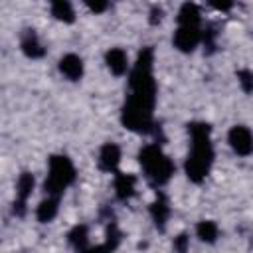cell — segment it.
Masks as SVG:
<instances>
[{
    "mask_svg": "<svg viewBox=\"0 0 253 253\" xmlns=\"http://www.w3.org/2000/svg\"><path fill=\"white\" fill-rule=\"evenodd\" d=\"M51 14L55 20L65 24H71L75 20V12L69 0H51Z\"/></svg>",
    "mask_w": 253,
    "mask_h": 253,
    "instance_id": "15",
    "label": "cell"
},
{
    "mask_svg": "<svg viewBox=\"0 0 253 253\" xmlns=\"http://www.w3.org/2000/svg\"><path fill=\"white\" fill-rule=\"evenodd\" d=\"M154 101L156 89H130V95L121 113L123 125L134 132H150Z\"/></svg>",
    "mask_w": 253,
    "mask_h": 253,
    "instance_id": "2",
    "label": "cell"
},
{
    "mask_svg": "<svg viewBox=\"0 0 253 253\" xmlns=\"http://www.w3.org/2000/svg\"><path fill=\"white\" fill-rule=\"evenodd\" d=\"M200 8L194 2H186L182 4L180 12H178V26H200Z\"/></svg>",
    "mask_w": 253,
    "mask_h": 253,
    "instance_id": "12",
    "label": "cell"
},
{
    "mask_svg": "<svg viewBox=\"0 0 253 253\" xmlns=\"http://www.w3.org/2000/svg\"><path fill=\"white\" fill-rule=\"evenodd\" d=\"M186 239H188L186 235H180V237H178V241L174 243V247H176V249H180V251H184V249H186Z\"/></svg>",
    "mask_w": 253,
    "mask_h": 253,
    "instance_id": "23",
    "label": "cell"
},
{
    "mask_svg": "<svg viewBox=\"0 0 253 253\" xmlns=\"http://www.w3.org/2000/svg\"><path fill=\"white\" fill-rule=\"evenodd\" d=\"M119 162H121V148L113 142H107L99 152V168L105 172H117Z\"/></svg>",
    "mask_w": 253,
    "mask_h": 253,
    "instance_id": "7",
    "label": "cell"
},
{
    "mask_svg": "<svg viewBox=\"0 0 253 253\" xmlns=\"http://www.w3.org/2000/svg\"><path fill=\"white\" fill-rule=\"evenodd\" d=\"M119 239H121V233H119L117 225H115V223H111V225L107 227V243H105L101 249H117Z\"/></svg>",
    "mask_w": 253,
    "mask_h": 253,
    "instance_id": "19",
    "label": "cell"
},
{
    "mask_svg": "<svg viewBox=\"0 0 253 253\" xmlns=\"http://www.w3.org/2000/svg\"><path fill=\"white\" fill-rule=\"evenodd\" d=\"M138 162H140L146 178L156 186L166 184L170 180V176L174 174L172 160L162 152V148L158 144H146L138 152Z\"/></svg>",
    "mask_w": 253,
    "mask_h": 253,
    "instance_id": "3",
    "label": "cell"
},
{
    "mask_svg": "<svg viewBox=\"0 0 253 253\" xmlns=\"http://www.w3.org/2000/svg\"><path fill=\"white\" fill-rule=\"evenodd\" d=\"M237 79H239V85L245 93H251L253 91V73L249 69H241L237 73Z\"/></svg>",
    "mask_w": 253,
    "mask_h": 253,
    "instance_id": "20",
    "label": "cell"
},
{
    "mask_svg": "<svg viewBox=\"0 0 253 253\" xmlns=\"http://www.w3.org/2000/svg\"><path fill=\"white\" fill-rule=\"evenodd\" d=\"M192 136V148L186 158V174L192 182H202L211 170L213 164V146L210 140V125L206 123H192L188 125Z\"/></svg>",
    "mask_w": 253,
    "mask_h": 253,
    "instance_id": "1",
    "label": "cell"
},
{
    "mask_svg": "<svg viewBox=\"0 0 253 253\" xmlns=\"http://www.w3.org/2000/svg\"><path fill=\"white\" fill-rule=\"evenodd\" d=\"M215 10H221V12H227L231 6H233V2L235 0H208Z\"/></svg>",
    "mask_w": 253,
    "mask_h": 253,
    "instance_id": "22",
    "label": "cell"
},
{
    "mask_svg": "<svg viewBox=\"0 0 253 253\" xmlns=\"http://www.w3.org/2000/svg\"><path fill=\"white\" fill-rule=\"evenodd\" d=\"M69 243L75 247V249H87L89 247V243H87V237H89V233H87V227L85 225H75L71 231H69Z\"/></svg>",
    "mask_w": 253,
    "mask_h": 253,
    "instance_id": "18",
    "label": "cell"
},
{
    "mask_svg": "<svg viewBox=\"0 0 253 253\" xmlns=\"http://www.w3.org/2000/svg\"><path fill=\"white\" fill-rule=\"evenodd\" d=\"M83 2L93 14H101L109 8V0H83Z\"/></svg>",
    "mask_w": 253,
    "mask_h": 253,
    "instance_id": "21",
    "label": "cell"
},
{
    "mask_svg": "<svg viewBox=\"0 0 253 253\" xmlns=\"http://www.w3.org/2000/svg\"><path fill=\"white\" fill-rule=\"evenodd\" d=\"M150 213H152L154 223H156L160 229H164L166 219H168V215H170V206H168V202H166V198H164L162 194H158L156 200L152 202V206H150Z\"/></svg>",
    "mask_w": 253,
    "mask_h": 253,
    "instance_id": "11",
    "label": "cell"
},
{
    "mask_svg": "<svg viewBox=\"0 0 253 253\" xmlns=\"http://www.w3.org/2000/svg\"><path fill=\"white\" fill-rule=\"evenodd\" d=\"M196 233H198V237H200L202 241L213 243V241L217 239V225H215L213 221H210V219H204V221H200V223L196 225Z\"/></svg>",
    "mask_w": 253,
    "mask_h": 253,
    "instance_id": "17",
    "label": "cell"
},
{
    "mask_svg": "<svg viewBox=\"0 0 253 253\" xmlns=\"http://www.w3.org/2000/svg\"><path fill=\"white\" fill-rule=\"evenodd\" d=\"M200 42H202L200 26H178V30L174 34V45L180 51H186V53L194 51Z\"/></svg>",
    "mask_w": 253,
    "mask_h": 253,
    "instance_id": "6",
    "label": "cell"
},
{
    "mask_svg": "<svg viewBox=\"0 0 253 253\" xmlns=\"http://www.w3.org/2000/svg\"><path fill=\"white\" fill-rule=\"evenodd\" d=\"M105 63L109 67V71L113 75H123L128 67V59H126V53L121 49V47H113L107 51L105 55Z\"/></svg>",
    "mask_w": 253,
    "mask_h": 253,
    "instance_id": "9",
    "label": "cell"
},
{
    "mask_svg": "<svg viewBox=\"0 0 253 253\" xmlns=\"http://www.w3.org/2000/svg\"><path fill=\"white\" fill-rule=\"evenodd\" d=\"M134 188H136V178L132 174H123V172H117L115 174V192H117V198L119 200L132 198Z\"/></svg>",
    "mask_w": 253,
    "mask_h": 253,
    "instance_id": "10",
    "label": "cell"
},
{
    "mask_svg": "<svg viewBox=\"0 0 253 253\" xmlns=\"http://www.w3.org/2000/svg\"><path fill=\"white\" fill-rule=\"evenodd\" d=\"M59 71H61L67 79H71V81L81 79V75H83V61H81V57L75 55V53L63 55V57L59 59Z\"/></svg>",
    "mask_w": 253,
    "mask_h": 253,
    "instance_id": "8",
    "label": "cell"
},
{
    "mask_svg": "<svg viewBox=\"0 0 253 253\" xmlns=\"http://www.w3.org/2000/svg\"><path fill=\"white\" fill-rule=\"evenodd\" d=\"M22 51H24L28 57H32V59L42 57V55L45 53L42 42L38 40V36H36L34 32H26V34H24V38H22Z\"/></svg>",
    "mask_w": 253,
    "mask_h": 253,
    "instance_id": "13",
    "label": "cell"
},
{
    "mask_svg": "<svg viewBox=\"0 0 253 253\" xmlns=\"http://www.w3.org/2000/svg\"><path fill=\"white\" fill-rule=\"evenodd\" d=\"M227 142L233 148V152L239 156H247L253 152V134L247 126H241V125L233 126L227 134Z\"/></svg>",
    "mask_w": 253,
    "mask_h": 253,
    "instance_id": "5",
    "label": "cell"
},
{
    "mask_svg": "<svg viewBox=\"0 0 253 253\" xmlns=\"http://www.w3.org/2000/svg\"><path fill=\"white\" fill-rule=\"evenodd\" d=\"M75 180V166L73 162L63 154H53L49 158L47 166V178L43 184V190L47 196H61L65 188Z\"/></svg>",
    "mask_w": 253,
    "mask_h": 253,
    "instance_id": "4",
    "label": "cell"
},
{
    "mask_svg": "<svg viewBox=\"0 0 253 253\" xmlns=\"http://www.w3.org/2000/svg\"><path fill=\"white\" fill-rule=\"evenodd\" d=\"M34 176L30 174V172H22L20 174V178H18V182H16V196H18V202H24L26 204V200L30 198V194H32V190H34Z\"/></svg>",
    "mask_w": 253,
    "mask_h": 253,
    "instance_id": "16",
    "label": "cell"
},
{
    "mask_svg": "<svg viewBox=\"0 0 253 253\" xmlns=\"http://www.w3.org/2000/svg\"><path fill=\"white\" fill-rule=\"evenodd\" d=\"M57 213V196H47L45 200L40 202L38 210H36V217L42 221V223H47L55 217Z\"/></svg>",
    "mask_w": 253,
    "mask_h": 253,
    "instance_id": "14",
    "label": "cell"
}]
</instances>
